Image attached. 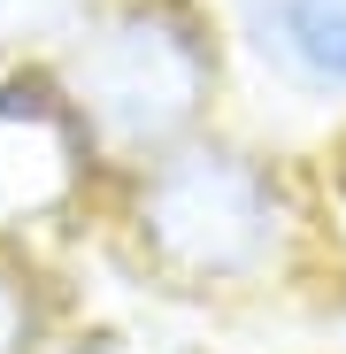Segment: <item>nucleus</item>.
I'll return each instance as SVG.
<instances>
[{"label": "nucleus", "mask_w": 346, "mask_h": 354, "mask_svg": "<svg viewBox=\"0 0 346 354\" xmlns=\"http://www.w3.org/2000/svg\"><path fill=\"white\" fill-rule=\"evenodd\" d=\"M77 239L139 308L185 324L300 308L323 277L316 154L254 115H231L139 169H115Z\"/></svg>", "instance_id": "nucleus-1"}, {"label": "nucleus", "mask_w": 346, "mask_h": 354, "mask_svg": "<svg viewBox=\"0 0 346 354\" xmlns=\"http://www.w3.org/2000/svg\"><path fill=\"white\" fill-rule=\"evenodd\" d=\"M54 77L100 162V185L239 115L223 0H100L54 54Z\"/></svg>", "instance_id": "nucleus-2"}, {"label": "nucleus", "mask_w": 346, "mask_h": 354, "mask_svg": "<svg viewBox=\"0 0 346 354\" xmlns=\"http://www.w3.org/2000/svg\"><path fill=\"white\" fill-rule=\"evenodd\" d=\"M239 93H269L277 115L346 131V0H223Z\"/></svg>", "instance_id": "nucleus-3"}, {"label": "nucleus", "mask_w": 346, "mask_h": 354, "mask_svg": "<svg viewBox=\"0 0 346 354\" xmlns=\"http://www.w3.org/2000/svg\"><path fill=\"white\" fill-rule=\"evenodd\" d=\"M93 292L77 285V254L46 231H0V354H54L85 316Z\"/></svg>", "instance_id": "nucleus-4"}, {"label": "nucleus", "mask_w": 346, "mask_h": 354, "mask_svg": "<svg viewBox=\"0 0 346 354\" xmlns=\"http://www.w3.org/2000/svg\"><path fill=\"white\" fill-rule=\"evenodd\" d=\"M54 354H215V346L185 316H162V308H139V301H124V308L85 301V316L62 331Z\"/></svg>", "instance_id": "nucleus-5"}, {"label": "nucleus", "mask_w": 346, "mask_h": 354, "mask_svg": "<svg viewBox=\"0 0 346 354\" xmlns=\"http://www.w3.org/2000/svg\"><path fill=\"white\" fill-rule=\"evenodd\" d=\"M93 8H100V0H0V70L54 62Z\"/></svg>", "instance_id": "nucleus-6"}, {"label": "nucleus", "mask_w": 346, "mask_h": 354, "mask_svg": "<svg viewBox=\"0 0 346 354\" xmlns=\"http://www.w3.org/2000/svg\"><path fill=\"white\" fill-rule=\"evenodd\" d=\"M316 154V208H323V262H346V131H331Z\"/></svg>", "instance_id": "nucleus-7"}, {"label": "nucleus", "mask_w": 346, "mask_h": 354, "mask_svg": "<svg viewBox=\"0 0 346 354\" xmlns=\"http://www.w3.org/2000/svg\"><path fill=\"white\" fill-rule=\"evenodd\" d=\"M300 316L316 324V339H323L331 354H346V262H323V277L308 285Z\"/></svg>", "instance_id": "nucleus-8"}, {"label": "nucleus", "mask_w": 346, "mask_h": 354, "mask_svg": "<svg viewBox=\"0 0 346 354\" xmlns=\"http://www.w3.org/2000/svg\"><path fill=\"white\" fill-rule=\"evenodd\" d=\"M16 223H31V201H23V185H16V177L0 169V231H16ZM31 231H39V223H31Z\"/></svg>", "instance_id": "nucleus-9"}]
</instances>
